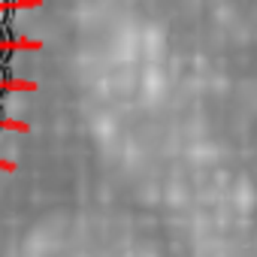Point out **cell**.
I'll return each mask as SVG.
<instances>
[{
	"label": "cell",
	"instance_id": "obj_1",
	"mask_svg": "<svg viewBox=\"0 0 257 257\" xmlns=\"http://www.w3.org/2000/svg\"><path fill=\"white\" fill-rule=\"evenodd\" d=\"M13 58V31L0 28V67H7Z\"/></svg>",
	"mask_w": 257,
	"mask_h": 257
}]
</instances>
